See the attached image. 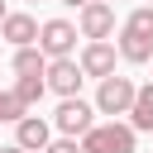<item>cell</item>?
Returning <instances> with one entry per match:
<instances>
[{"label": "cell", "mask_w": 153, "mask_h": 153, "mask_svg": "<svg viewBox=\"0 0 153 153\" xmlns=\"http://www.w3.org/2000/svg\"><path fill=\"white\" fill-rule=\"evenodd\" d=\"M14 96H19V105L24 110H33L43 96H48V76H14V86H10Z\"/></svg>", "instance_id": "cell-12"}, {"label": "cell", "mask_w": 153, "mask_h": 153, "mask_svg": "<svg viewBox=\"0 0 153 153\" xmlns=\"http://www.w3.org/2000/svg\"><path fill=\"white\" fill-rule=\"evenodd\" d=\"M134 96H139V86H134L129 76H105L100 91H96V110L110 115V120H120V115L134 110Z\"/></svg>", "instance_id": "cell-2"}, {"label": "cell", "mask_w": 153, "mask_h": 153, "mask_svg": "<svg viewBox=\"0 0 153 153\" xmlns=\"http://www.w3.org/2000/svg\"><path fill=\"white\" fill-rule=\"evenodd\" d=\"M38 29H43V24H38L33 14H19V10H14V14H5L0 38H5L10 48H29V43H38Z\"/></svg>", "instance_id": "cell-9"}, {"label": "cell", "mask_w": 153, "mask_h": 153, "mask_svg": "<svg viewBox=\"0 0 153 153\" xmlns=\"http://www.w3.org/2000/svg\"><path fill=\"white\" fill-rule=\"evenodd\" d=\"M115 57H120V48H115L110 38H100V43H86L76 62H81V72H86V76L105 81V76H115Z\"/></svg>", "instance_id": "cell-7"}, {"label": "cell", "mask_w": 153, "mask_h": 153, "mask_svg": "<svg viewBox=\"0 0 153 153\" xmlns=\"http://www.w3.org/2000/svg\"><path fill=\"white\" fill-rule=\"evenodd\" d=\"M43 72H48V53H43L38 43L14 48V76H43Z\"/></svg>", "instance_id": "cell-11"}, {"label": "cell", "mask_w": 153, "mask_h": 153, "mask_svg": "<svg viewBox=\"0 0 153 153\" xmlns=\"http://www.w3.org/2000/svg\"><path fill=\"white\" fill-rule=\"evenodd\" d=\"M62 5H72V10H86V5H91V0H62Z\"/></svg>", "instance_id": "cell-17"}, {"label": "cell", "mask_w": 153, "mask_h": 153, "mask_svg": "<svg viewBox=\"0 0 153 153\" xmlns=\"http://www.w3.org/2000/svg\"><path fill=\"white\" fill-rule=\"evenodd\" d=\"M0 153H24V148H19V143H5V148H0Z\"/></svg>", "instance_id": "cell-18"}, {"label": "cell", "mask_w": 153, "mask_h": 153, "mask_svg": "<svg viewBox=\"0 0 153 153\" xmlns=\"http://www.w3.org/2000/svg\"><path fill=\"white\" fill-rule=\"evenodd\" d=\"M124 29H129V33H139V38H153V5H139V10L124 19Z\"/></svg>", "instance_id": "cell-14"}, {"label": "cell", "mask_w": 153, "mask_h": 153, "mask_svg": "<svg viewBox=\"0 0 153 153\" xmlns=\"http://www.w3.org/2000/svg\"><path fill=\"white\" fill-rule=\"evenodd\" d=\"M148 5H153V0H148Z\"/></svg>", "instance_id": "cell-20"}, {"label": "cell", "mask_w": 153, "mask_h": 153, "mask_svg": "<svg viewBox=\"0 0 153 153\" xmlns=\"http://www.w3.org/2000/svg\"><path fill=\"white\" fill-rule=\"evenodd\" d=\"M115 48H120L124 62H153V38H139V33H129V29H120Z\"/></svg>", "instance_id": "cell-10"}, {"label": "cell", "mask_w": 153, "mask_h": 153, "mask_svg": "<svg viewBox=\"0 0 153 153\" xmlns=\"http://www.w3.org/2000/svg\"><path fill=\"white\" fill-rule=\"evenodd\" d=\"M43 153H81V143H76V139H67V134H62V139H53V143H48V148H43Z\"/></svg>", "instance_id": "cell-16"}, {"label": "cell", "mask_w": 153, "mask_h": 153, "mask_svg": "<svg viewBox=\"0 0 153 153\" xmlns=\"http://www.w3.org/2000/svg\"><path fill=\"white\" fill-rule=\"evenodd\" d=\"M5 14H10V10H5V0H0V24H5Z\"/></svg>", "instance_id": "cell-19"}, {"label": "cell", "mask_w": 153, "mask_h": 153, "mask_svg": "<svg viewBox=\"0 0 153 153\" xmlns=\"http://www.w3.org/2000/svg\"><path fill=\"white\" fill-rule=\"evenodd\" d=\"M129 124H134V129H153V81H148V86H139L134 110H129Z\"/></svg>", "instance_id": "cell-13"}, {"label": "cell", "mask_w": 153, "mask_h": 153, "mask_svg": "<svg viewBox=\"0 0 153 153\" xmlns=\"http://www.w3.org/2000/svg\"><path fill=\"white\" fill-rule=\"evenodd\" d=\"M43 76H48V91H57L62 100H67V96H76V91H81V81H86V72H81V62H76V57H53Z\"/></svg>", "instance_id": "cell-6"}, {"label": "cell", "mask_w": 153, "mask_h": 153, "mask_svg": "<svg viewBox=\"0 0 153 153\" xmlns=\"http://www.w3.org/2000/svg\"><path fill=\"white\" fill-rule=\"evenodd\" d=\"M76 29H81V38H91V43L110 38V33H115V5H110V0H91L86 10H76Z\"/></svg>", "instance_id": "cell-5"}, {"label": "cell", "mask_w": 153, "mask_h": 153, "mask_svg": "<svg viewBox=\"0 0 153 153\" xmlns=\"http://www.w3.org/2000/svg\"><path fill=\"white\" fill-rule=\"evenodd\" d=\"M76 24L72 19H43V29H38V48L48 53V62L53 57H72L76 53Z\"/></svg>", "instance_id": "cell-4"}, {"label": "cell", "mask_w": 153, "mask_h": 153, "mask_svg": "<svg viewBox=\"0 0 153 153\" xmlns=\"http://www.w3.org/2000/svg\"><path fill=\"white\" fill-rule=\"evenodd\" d=\"M96 115H100V110H96L91 100H81V96H67V100L57 105L53 124H57L67 139H81V134H91V129H96Z\"/></svg>", "instance_id": "cell-3"}, {"label": "cell", "mask_w": 153, "mask_h": 153, "mask_svg": "<svg viewBox=\"0 0 153 153\" xmlns=\"http://www.w3.org/2000/svg\"><path fill=\"white\" fill-rule=\"evenodd\" d=\"M14 143H19L24 153H43V148L53 143V124H48L43 115H24V120L14 124Z\"/></svg>", "instance_id": "cell-8"}, {"label": "cell", "mask_w": 153, "mask_h": 153, "mask_svg": "<svg viewBox=\"0 0 153 153\" xmlns=\"http://www.w3.org/2000/svg\"><path fill=\"white\" fill-rule=\"evenodd\" d=\"M24 115H29V110L19 105V96H14V91H0V124H19Z\"/></svg>", "instance_id": "cell-15"}, {"label": "cell", "mask_w": 153, "mask_h": 153, "mask_svg": "<svg viewBox=\"0 0 153 153\" xmlns=\"http://www.w3.org/2000/svg\"><path fill=\"white\" fill-rule=\"evenodd\" d=\"M134 124H120V120H110V124H96L91 134H81V153H134Z\"/></svg>", "instance_id": "cell-1"}]
</instances>
